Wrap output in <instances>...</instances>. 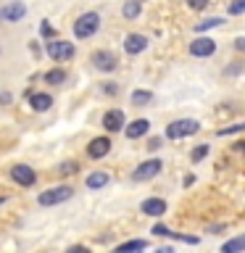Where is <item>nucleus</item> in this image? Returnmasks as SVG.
Instances as JSON below:
<instances>
[{"label": "nucleus", "instance_id": "obj_28", "mask_svg": "<svg viewBox=\"0 0 245 253\" xmlns=\"http://www.w3.org/2000/svg\"><path fill=\"white\" fill-rule=\"evenodd\" d=\"M150 232H153V235H158V237H169V232H171V229H169V227H163V224H156L153 229H150Z\"/></svg>", "mask_w": 245, "mask_h": 253}, {"label": "nucleus", "instance_id": "obj_24", "mask_svg": "<svg viewBox=\"0 0 245 253\" xmlns=\"http://www.w3.org/2000/svg\"><path fill=\"white\" fill-rule=\"evenodd\" d=\"M245 129V122L240 124H232V126H227V129H216V137H227V134H237V132H243Z\"/></svg>", "mask_w": 245, "mask_h": 253}, {"label": "nucleus", "instance_id": "obj_11", "mask_svg": "<svg viewBox=\"0 0 245 253\" xmlns=\"http://www.w3.org/2000/svg\"><path fill=\"white\" fill-rule=\"evenodd\" d=\"M148 47V37L145 35H126V40H124V50L129 53V55H140L142 50Z\"/></svg>", "mask_w": 245, "mask_h": 253}, {"label": "nucleus", "instance_id": "obj_4", "mask_svg": "<svg viewBox=\"0 0 245 253\" xmlns=\"http://www.w3.org/2000/svg\"><path fill=\"white\" fill-rule=\"evenodd\" d=\"M71 195H74V190L69 185H58V187H50L45 193H40L37 201H40V206H58V203H66Z\"/></svg>", "mask_w": 245, "mask_h": 253}, {"label": "nucleus", "instance_id": "obj_34", "mask_svg": "<svg viewBox=\"0 0 245 253\" xmlns=\"http://www.w3.org/2000/svg\"><path fill=\"white\" fill-rule=\"evenodd\" d=\"M208 232H211V235H219V232H224V224H211V227H208Z\"/></svg>", "mask_w": 245, "mask_h": 253}, {"label": "nucleus", "instance_id": "obj_26", "mask_svg": "<svg viewBox=\"0 0 245 253\" xmlns=\"http://www.w3.org/2000/svg\"><path fill=\"white\" fill-rule=\"evenodd\" d=\"M229 13H232V16L245 13V0H235V3H229Z\"/></svg>", "mask_w": 245, "mask_h": 253}, {"label": "nucleus", "instance_id": "obj_23", "mask_svg": "<svg viewBox=\"0 0 245 253\" xmlns=\"http://www.w3.org/2000/svg\"><path fill=\"white\" fill-rule=\"evenodd\" d=\"M205 156H208V145H198V148H193V153H190V161H193V164H201Z\"/></svg>", "mask_w": 245, "mask_h": 253}, {"label": "nucleus", "instance_id": "obj_32", "mask_svg": "<svg viewBox=\"0 0 245 253\" xmlns=\"http://www.w3.org/2000/svg\"><path fill=\"white\" fill-rule=\"evenodd\" d=\"M235 74H243V63H232V66H227V77H235Z\"/></svg>", "mask_w": 245, "mask_h": 253}, {"label": "nucleus", "instance_id": "obj_12", "mask_svg": "<svg viewBox=\"0 0 245 253\" xmlns=\"http://www.w3.org/2000/svg\"><path fill=\"white\" fill-rule=\"evenodd\" d=\"M24 16H27V5L19 3V0H13V3H8V5L3 8V21L16 24V21H21Z\"/></svg>", "mask_w": 245, "mask_h": 253}, {"label": "nucleus", "instance_id": "obj_30", "mask_svg": "<svg viewBox=\"0 0 245 253\" xmlns=\"http://www.w3.org/2000/svg\"><path fill=\"white\" fill-rule=\"evenodd\" d=\"M103 92H106V95H119V84L106 82V84H103Z\"/></svg>", "mask_w": 245, "mask_h": 253}, {"label": "nucleus", "instance_id": "obj_9", "mask_svg": "<svg viewBox=\"0 0 245 253\" xmlns=\"http://www.w3.org/2000/svg\"><path fill=\"white\" fill-rule=\"evenodd\" d=\"M213 53H216V42L211 37H198L195 42H190V55L195 58H208Z\"/></svg>", "mask_w": 245, "mask_h": 253}, {"label": "nucleus", "instance_id": "obj_31", "mask_svg": "<svg viewBox=\"0 0 245 253\" xmlns=\"http://www.w3.org/2000/svg\"><path fill=\"white\" fill-rule=\"evenodd\" d=\"M40 35H42V37H53V27L47 21H42V24H40Z\"/></svg>", "mask_w": 245, "mask_h": 253}, {"label": "nucleus", "instance_id": "obj_2", "mask_svg": "<svg viewBox=\"0 0 245 253\" xmlns=\"http://www.w3.org/2000/svg\"><path fill=\"white\" fill-rule=\"evenodd\" d=\"M201 129V122L198 119H177V122H171L166 126V137L169 140H182V137H190V134H195Z\"/></svg>", "mask_w": 245, "mask_h": 253}, {"label": "nucleus", "instance_id": "obj_33", "mask_svg": "<svg viewBox=\"0 0 245 253\" xmlns=\"http://www.w3.org/2000/svg\"><path fill=\"white\" fill-rule=\"evenodd\" d=\"M66 253H90V248H87V245H71Z\"/></svg>", "mask_w": 245, "mask_h": 253}, {"label": "nucleus", "instance_id": "obj_21", "mask_svg": "<svg viewBox=\"0 0 245 253\" xmlns=\"http://www.w3.org/2000/svg\"><path fill=\"white\" fill-rule=\"evenodd\" d=\"M224 24V19H219V16H211V19H205V21H198V27H195V32L201 35V32H208V29H216V27H221Z\"/></svg>", "mask_w": 245, "mask_h": 253}, {"label": "nucleus", "instance_id": "obj_1", "mask_svg": "<svg viewBox=\"0 0 245 253\" xmlns=\"http://www.w3.org/2000/svg\"><path fill=\"white\" fill-rule=\"evenodd\" d=\"M98 29H100V16L95 13V11H87V13H82V16L74 21V35H77V40H90L92 35H98Z\"/></svg>", "mask_w": 245, "mask_h": 253}, {"label": "nucleus", "instance_id": "obj_29", "mask_svg": "<svg viewBox=\"0 0 245 253\" xmlns=\"http://www.w3.org/2000/svg\"><path fill=\"white\" fill-rule=\"evenodd\" d=\"M187 5L193 8V11H203V8L208 5V0H187Z\"/></svg>", "mask_w": 245, "mask_h": 253}, {"label": "nucleus", "instance_id": "obj_36", "mask_svg": "<svg viewBox=\"0 0 245 253\" xmlns=\"http://www.w3.org/2000/svg\"><path fill=\"white\" fill-rule=\"evenodd\" d=\"M235 47H237V50H245V37H237L235 40Z\"/></svg>", "mask_w": 245, "mask_h": 253}, {"label": "nucleus", "instance_id": "obj_3", "mask_svg": "<svg viewBox=\"0 0 245 253\" xmlns=\"http://www.w3.org/2000/svg\"><path fill=\"white\" fill-rule=\"evenodd\" d=\"M45 53L50 55L53 61H71L77 55V47L66 42V40H50V42H45Z\"/></svg>", "mask_w": 245, "mask_h": 253}, {"label": "nucleus", "instance_id": "obj_25", "mask_svg": "<svg viewBox=\"0 0 245 253\" xmlns=\"http://www.w3.org/2000/svg\"><path fill=\"white\" fill-rule=\"evenodd\" d=\"M77 169H79V164H77V161H63V164L58 166V171H61V174H74Z\"/></svg>", "mask_w": 245, "mask_h": 253}, {"label": "nucleus", "instance_id": "obj_39", "mask_svg": "<svg viewBox=\"0 0 245 253\" xmlns=\"http://www.w3.org/2000/svg\"><path fill=\"white\" fill-rule=\"evenodd\" d=\"M0 21H3V11H0Z\"/></svg>", "mask_w": 245, "mask_h": 253}, {"label": "nucleus", "instance_id": "obj_5", "mask_svg": "<svg viewBox=\"0 0 245 253\" xmlns=\"http://www.w3.org/2000/svg\"><path fill=\"white\" fill-rule=\"evenodd\" d=\"M90 63L98 71H103V74H111V71L119 66V58L114 55V50H95L90 55Z\"/></svg>", "mask_w": 245, "mask_h": 253}, {"label": "nucleus", "instance_id": "obj_38", "mask_svg": "<svg viewBox=\"0 0 245 253\" xmlns=\"http://www.w3.org/2000/svg\"><path fill=\"white\" fill-rule=\"evenodd\" d=\"M156 253H174V248H169V245H163V248H156Z\"/></svg>", "mask_w": 245, "mask_h": 253}, {"label": "nucleus", "instance_id": "obj_10", "mask_svg": "<svg viewBox=\"0 0 245 253\" xmlns=\"http://www.w3.org/2000/svg\"><path fill=\"white\" fill-rule=\"evenodd\" d=\"M166 209H169V206H166L163 198H145V201L140 203V211L148 213V216H163Z\"/></svg>", "mask_w": 245, "mask_h": 253}, {"label": "nucleus", "instance_id": "obj_37", "mask_svg": "<svg viewBox=\"0 0 245 253\" xmlns=\"http://www.w3.org/2000/svg\"><path fill=\"white\" fill-rule=\"evenodd\" d=\"M0 103H11V92H0Z\"/></svg>", "mask_w": 245, "mask_h": 253}, {"label": "nucleus", "instance_id": "obj_16", "mask_svg": "<svg viewBox=\"0 0 245 253\" xmlns=\"http://www.w3.org/2000/svg\"><path fill=\"white\" fill-rule=\"evenodd\" d=\"M84 182H87V187H90V190H100V187H106L108 182H111V177H108L106 171H92Z\"/></svg>", "mask_w": 245, "mask_h": 253}, {"label": "nucleus", "instance_id": "obj_18", "mask_svg": "<svg viewBox=\"0 0 245 253\" xmlns=\"http://www.w3.org/2000/svg\"><path fill=\"white\" fill-rule=\"evenodd\" d=\"M142 251H145V240H126L114 248V253H142Z\"/></svg>", "mask_w": 245, "mask_h": 253}, {"label": "nucleus", "instance_id": "obj_22", "mask_svg": "<svg viewBox=\"0 0 245 253\" xmlns=\"http://www.w3.org/2000/svg\"><path fill=\"white\" fill-rule=\"evenodd\" d=\"M45 82L47 84H63V82H66V71H63V69H50L45 74Z\"/></svg>", "mask_w": 245, "mask_h": 253}, {"label": "nucleus", "instance_id": "obj_17", "mask_svg": "<svg viewBox=\"0 0 245 253\" xmlns=\"http://www.w3.org/2000/svg\"><path fill=\"white\" fill-rule=\"evenodd\" d=\"M245 251V232L232 237V240H227L224 245H221V253H243Z\"/></svg>", "mask_w": 245, "mask_h": 253}, {"label": "nucleus", "instance_id": "obj_7", "mask_svg": "<svg viewBox=\"0 0 245 253\" xmlns=\"http://www.w3.org/2000/svg\"><path fill=\"white\" fill-rule=\"evenodd\" d=\"M11 179L16 182V185H21V187H32L37 182V171L32 169V166H27V164H16L11 169Z\"/></svg>", "mask_w": 245, "mask_h": 253}, {"label": "nucleus", "instance_id": "obj_14", "mask_svg": "<svg viewBox=\"0 0 245 253\" xmlns=\"http://www.w3.org/2000/svg\"><path fill=\"white\" fill-rule=\"evenodd\" d=\"M29 106L37 111V114H45V111H50L53 106V98L47 92H32L29 95Z\"/></svg>", "mask_w": 245, "mask_h": 253}, {"label": "nucleus", "instance_id": "obj_13", "mask_svg": "<svg viewBox=\"0 0 245 253\" xmlns=\"http://www.w3.org/2000/svg\"><path fill=\"white\" fill-rule=\"evenodd\" d=\"M108 150H111L108 137H95V140H90V145H87V156L90 158H103V156H108Z\"/></svg>", "mask_w": 245, "mask_h": 253}, {"label": "nucleus", "instance_id": "obj_19", "mask_svg": "<svg viewBox=\"0 0 245 253\" xmlns=\"http://www.w3.org/2000/svg\"><path fill=\"white\" fill-rule=\"evenodd\" d=\"M140 11H142L140 0H124V5H122V13H124V19L134 21V19L140 16Z\"/></svg>", "mask_w": 245, "mask_h": 253}, {"label": "nucleus", "instance_id": "obj_27", "mask_svg": "<svg viewBox=\"0 0 245 253\" xmlns=\"http://www.w3.org/2000/svg\"><path fill=\"white\" fill-rule=\"evenodd\" d=\"M161 145H163L161 137H150V140H148V150H150V153H156V150L161 148Z\"/></svg>", "mask_w": 245, "mask_h": 253}, {"label": "nucleus", "instance_id": "obj_15", "mask_svg": "<svg viewBox=\"0 0 245 253\" xmlns=\"http://www.w3.org/2000/svg\"><path fill=\"white\" fill-rule=\"evenodd\" d=\"M148 129H150V122H148V119H134L132 124H126L124 134H126L129 140H137V137H142V134H148Z\"/></svg>", "mask_w": 245, "mask_h": 253}, {"label": "nucleus", "instance_id": "obj_6", "mask_svg": "<svg viewBox=\"0 0 245 253\" xmlns=\"http://www.w3.org/2000/svg\"><path fill=\"white\" fill-rule=\"evenodd\" d=\"M161 169H163V164L158 161V158H150V161H142L137 169L132 171V179L134 182H148V179H153Z\"/></svg>", "mask_w": 245, "mask_h": 253}, {"label": "nucleus", "instance_id": "obj_8", "mask_svg": "<svg viewBox=\"0 0 245 253\" xmlns=\"http://www.w3.org/2000/svg\"><path fill=\"white\" fill-rule=\"evenodd\" d=\"M103 129H106V132H124L126 129L124 111H119V108L106 111V114H103Z\"/></svg>", "mask_w": 245, "mask_h": 253}, {"label": "nucleus", "instance_id": "obj_35", "mask_svg": "<svg viewBox=\"0 0 245 253\" xmlns=\"http://www.w3.org/2000/svg\"><path fill=\"white\" fill-rule=\"evenodd\" d=\"M232 150H235V153H245V140H243V142H235Z\"/></svg>", "mask_w": 245, "mask_h": 253}, {"label": "nucleus", "instance_id": "obj_20", "mask_svg": "<svg viewBox=\"0 0 245 253\" xmlns=\"http://www.w3.org/2000/svg\"><path fill=\"white\" fill-rule=\"evenodd\" d=\"M153 103V92L150 90H134L132 92V106H150Z\"/></svg>", "mask_w": 245, "mask_h": 253}]
</instances>
